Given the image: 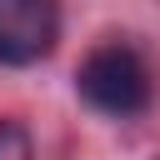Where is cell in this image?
I'll list each match as a JSON object with an SVG mask.
<instances>
[{
	"label": "cell",
	"mask_w": 160,
	"mask_h": 160,
	"mask_svg": "<svg viewBox=\"0 0 160 160\" xmlns=\"http://www.w3.org/2000/svg\"><path fill=\"white\" fill-rule=\"evenodd\" d=\"M75 90L85 105H95L100 115H115V120H130L150 105V65L140 60L135 45L125 40H105L95 45L80 70H75Z\"/></svg>",
	"instance_id": "1"
},
{
	"label": "cell",
	"mask_w": 160,
	"mask_h": 160,
	"mask_svg": "<svg viewBox=\"0 0 160 160\" xmlns=\"http://www.w3.org/2000/svg\"><path fill=\"white\" fill-rule=\"evenodd\" d=\"M60 40L55 0H0V65H35Z\"/></svg>",
	"instance_id": "2"
},
{
	"label": "cell",
	"mask_w": 160,
	"mask_h": 160,
	"mask_svg": "<svg viewBox=\"0 0 160 160\" xmlns=\"http://www.w3.org/2000/svg\"><path fill=\"white\" fill-rule=\"evenodd\" d=\"M0 160H35L30 130L20 120H0Z\"/></svg>",
	"instance_id": "3"
}]
</instances>
